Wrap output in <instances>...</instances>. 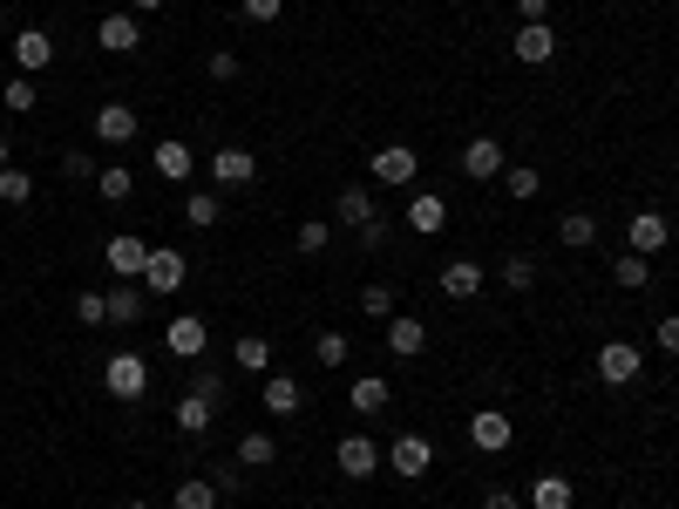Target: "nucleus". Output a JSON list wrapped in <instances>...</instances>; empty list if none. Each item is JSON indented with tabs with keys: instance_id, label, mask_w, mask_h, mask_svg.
I'll list each match as a JSON object with an SVG mask.
<instances>
[{
	"instance_id": "nucleus-1",
	"label": "nucleus",
	"mask_w": 679,
	"mask_h": 509,
	"mask_svg": "<svg viewBox=\"0 0 679 509\" xmlns=\"http://www.w3.org/2000/svg\"><path fill=\"white\" fill-rule=\"evenodd\" d=\"M102 387H109L123 408H136L143 387H150V361H143V354H109V361H102Z\"/></svg>"
},
{
	"instance_id": "nucleus-2",
	"label": "nucleus",
	"mask_w": 679,
	"mask_h": 509,
	"mask_svg": "<svg viewBox=\"0 0 679 509\" xmlns=\"http://www.w3.org/2000/svg\"><path fill=\"white\" fill-rule=\"evenodd\" d=\"M184 279H190V258H184L177 245H150V265H143V292L171 299V292H184Z\"/></svg>"
},
{
	"instance_id": "nucleus-3",
	"label": "nucleus",
	"mask_w": 679,
	"mask_h": 509,
	"mask_svg": "<svg viewBox=\"0 0 679 509\" xmlns=\"http://www.w3.org/2000/svg\"><path fill=\"white\" fill-rule=\"evenodd\" d=\"M368 177H374V184H387V190H408V184L421 177V156H415L408 143H387V150H374V156H368Z\"/></svg>"
},
{
	"instance_id": "nucleus-4",
	"label": "nucleus",
	"mask_w": 679,
	"mask_h": 509,
	"mask_svg": "<svg viewBox=\"0 0 679 509\" xmlns=\"http://www.w3.org/2000/svg\"><path fill=\"white\" fill-rule=\"evenodd\" d=\"M164 346H171V361H205V346H211V327H205V312H171V327H164Z\"/></svg>"
},
{
	"instance_id": "nucleus-5",
	"label": "nucleus",
	"mask_w": 679,
	"mask_h": 509,
	"mask_svg": "<svg viewBox=\"0 0 679 509\" xmlns=\"http://www.w3.org/2000/svg\"><path fill=\"white\" fill-rule=\"evenodd\" d=\"M252 177H259V150H238V143L211 150V184L218 190H245Z\"/></svg>"
},
{
	"instance_id": "nucleus-6",
	"label": "nucleus",
	"mask_w": 679,
	"mask_h": 509,
	"mask_svg": "<svg viewBox=\"0 0 679 509\" xmlns=\"http://www.w3.org/2000/svg\"><path fill=\"white\" fill-rule=\"evenodd\" d=\"M469 442L483 449V455H503V449L516 442V421H510L503 408H475V414H469Z\"/></svg>"
},
{
	"instance_id": "nucleus-7",
	"label": "nucleus",
	"mask_w": 679,
	"mask_h": 509,
	"mask_svg": "<svg viewBox=\"0 0 679 509\" xmlns=\"http://www.w3.org/2000/svg\"><path fill=\"white\" fill-rule=\"evenodd\" d=\"M102 265L116 272V279H143V265H150V245L136 239V231H116V239L102 245Z\"/></svg>"
},
{
	"instance_id": "nucleus-8",
	"label": "nucleus",
	"mask_w": 679,
	"mask_h": 509,
	"mask_svg": "<svg viewBox=\"0 0 679 509\" xmlns=\"http://www.w3.org/2000/svg\"><path fill=\"white\" fill-rule=\"evenodd\" d=\"M96 48H109V55H136V48H143V27H136V14H130V8L102 14V21H96Z\"/></svg>"
},
{
	"instance_id": "nucleus-9",
	"label": "nucleus",
	"mask_w": 679,
	"mask_h": 509,
	"mask_svg": "<svg viewBox=\"0 0 679 509\" xmlns=\"http://www.w3.org/2000/svg\"><path fill=\"white\" fill-rule=\"evenodd\" d=\"M666 239H672V218H666V211H632V224H625V245H632L638 258L666 252Z\"/></svg>"
},
{
	"instance_id": "nucleus-10",
	"label": "nucleus",
	"mask_w": 679,
	"mask_h": 509,
	"mask_svg": "<svg viewBox=\"0 0 679 509\" xmlns=\"http://www.w3.org/2000/svg\"><path fill=\"white\" fill-rule=\"evenodd\" d=\"M136 130H143V123H136V109H130V102H102V109H96V143L130 150V143H136Z\"/></svg>"
},
{
	"instance_id": "nucleus-11",
	"label": "nucleus",
	"mask_w": 679,
	"mask_h": 509,
	"mask_svg": "<svg viewBox=\"0 0 679 509\" xmlns=\"http://www.w3.org/2000/svg\"><path fill=\"white\" fill-rule=\"evenodd\" d=\"M598 380H605V387H632L638 380V346L632 340H605V346H598Z\"/></svg>"
},
{
	"instance_id": "nucleus-12",
	"label": "nucleus",
	"mask_w": 679,
	"mask_h": 509,
	"mask_svg": "<svg viewBox=\"0 0 679 509\" xmlns=\"http://www.w3.org/2000/svg\"><path fill=\"white\" fill-rule=\"evenodd\" d=\"M333 462H340V476L347 483H368L374 468H381V449L368 442V435H340V449H333Z\"/></svg>"
},
{
	"instance_id": "nucleus-13",
	"label": "nucleus",
	"mask_w": 679,
	"mask_h": 509,
	"mask_svg": "<svg viewBox=\"0 0 679 509\" xmlns=\"http://www.w3.org/2000/svg\"><path fill=\"white\" fill-rule=\"evenodd\" d=\"M48 62H55V34H48V27H21V34H14V68H21V75H42Z\"/></svg>"
},
{
	"instance_id": "nucleus-14",
	"label": "nucleus",
	"mask_w": 679,
	"mask_h": 509,
	"mask_svg": "<svg viewBox=\"0 0 679 509\" xmlns=\"http://www.w3.org/2000/svg\"><path fill=\"white\" fill-rule=\"evenodd\" d=\"M516 62H530V68H544L550 55H557V27L550 21H524V27H516Z\"/></svg>"
},
{
	"instance_id": "nucleus-15",
	"label": "nucleus",
	"mask_w": 679,
	"mask_h": 509,
	"mask_svg": "<svg viewBox=\"0 0 679 509\" xmlns=\"http://www.w3.org/2000/svg\"><path fill=\"white\" fill-rule=\"evenodd\" d=\"M387 354H394V361L428 354V327L415 320V312H394V320H387Z\"/></svg>"
},
{
	"instance_id": "nucleus-16",
	"label": "nucleus",
	"mask_w": 679,
	"mask_h": 509,
	"mask_svg": "<svg viewBox=\"0 0 679 509\" xmlns=\"http://www.w3.org/2000/svg\"><path fill=\"white\" fill-rule=\"evenodd\" d=\"M462 170H469L475 184L503 177V143H496V136H469V143H462Z\"/></svg>"
},
{
	"instance_id": "nucleus-17",
	"label": "nucleus",
	"mask_w": 679,
	"mask_h": 509,
	"mask_svg": "<svg viewBox=\"0 0 679 509\" xmlns=\"http://www.w3.org/2000/svg\"><path fill=\"white\" fill-rule=\"evenodd\" d=\"M408 224L421 231V239H435V231L449 224V198H442V190H415V198H408Z\"/></svg>"
},
{
	"instance_id": "nucleus-18",
	"label": "nucleus",
	"mask_w": 679,
	"mask_h": 509,
	"mask_svg": "<svg viewBox=\"0 0 679 509\" xmlns=\"http://www.w3.org/2000/svg\"><path fill=\"white\" fill-rule=\"evenodd\" d=\"M387 462H394V476H428V462H435V449H428V435H394Z\"/></svg>"
},
{
	"instance_id": "nucleus-19",
	"label": "nucleus",
	"mask_w": 679,
	"mask_h": 509,
	"mask_svg": "<svg viewBox=\"0 0 679 509\" xmlns=\"http://www.w3.org/2000/svg\"><path fill=\"white\" fill-rule=\"evenodd\" d=\"M150 164H156V177H171V184H184L190 170H197V156H190V143H177V136H164L150 150Z\"/></svg>"
},
{
	"instance_id": "nucleus-20",
	"label": "nucleus",
	"mask_w": 679,
	"mask_h": 509,
	"mask_svg": "<svg viewBox=\"0 0 679 509\" xmlns=\"http://www.w3.org/2000/svg\"><path fill=\"white\" fill-rule=\"evenodd\" d=\"M102 299H109V327L143 320V279H116V292H102Z\"/></svg>"
},
{
	"instance_id": "nucleus-21",
	"label": "nucleus",
	"mask_w": 679,
	"mask_h": 509,
	"mask_svg": "<svg viewBox=\"0 0 679 509\" xmlns=\"http://www.w3.org/2000/svg\"><path fill=\"white\" fill-rule=\"evenodd\" d=\"M306 408V387L293 374H265V414H299Z\"/></svg>"
},
{
	"instance_id": "nucleus-22",
	"label": "nucleus",
	"mask_w": 679,
	"mask_h": 509,
	"mask_svg": "<svg viewBox=\"0 0 679 509\" xmlns=\"http://www.w3.org/2000/svg\"><path fill=\"white\" fill-rule=\"evenodd\" d=\"M442 292L449 299H475V292H483V265H475V258H449L442 265Z\"/></svg>"
},
{
	"instance_id": "nucleus-23",
	"label": "nucleus",
	"mask_w": 679,
	"mask_h": 509,
	"mask_svg": "<svg viewBox=\"0 0 679 509\" xmlns=\"http://www.w3.org/2000/svg\"><path fill=\"white\" fill-rule=\"evenodd\" d=\"M231 367L238 374H272V340H259V333L231 340Z\"/></svg>"
},
{
	"instance_id": "nucleus-24",
	"label": "nucleus",
	"mask_w": 679,
	"mask_h": 509,
	"mask_svg": "<svg viewBox=\"0 0 679 509\" xmlns=\"http://www.w3.org/2000/svg\"><path fill=\"white\" fill-rule=\"evenodd\" d=\"M524 502H530V509H571V502H578V489H571V476H537Z\"/></svg>"
},
{
	"instance_id": "nucleus-25",
	"label": "nucleus",
	"mask_w": 679,
	"mask_h": 509,
	"mask_svg": "<svg viewBox=\"0 0 679 509\" xmlns=\"http://www.w3.org/2000/svg\"><path fill=\"white\" fill-rule=\"evenodd\" d=\"M374 211H381V204H374V190H368V184H347V190H340V224H347V231H361Z\"/></svg>"
},
{
	"instance_id": "nucleus-26",
	"label": "nucleus",
	"mask_w": 679,
	"mask_h": 509,
	"mask_svg": "<svg viewBox=\"0 0 679 509\" xmlns=\"http://www.w3.org/2000/svg\"><path fill=\"white\" fill-rule=\"evenodd\" d=\"M387 401H394V387H387L381 374H361V380H353V414H387Z\"/></svg>"
},
{
	"instance_id": "nucleus-27",
	"label": "nucleus",
	"mask_w": 679,
	"mask_h": 509,
	"mask_svg": "<svg viewBox=\"0 0 679 509\" xmlns=\"http://www.w3.org/2000/svg\"><path fill=\"white\" fill-rule=\"evenodd\" d=\"M557 245H571V252L598 245V218L591 211H565V218H557Z\"/></svg>"
},
{
	"instance_id": "nucleus-28",
	"label": "nucleus",
	"mask_w": 679,
	"mask_h": 509,
	"mask_svg": "<svg viewBox=\"0 0 679 509\" xmlns=\"http://www.w3.org/2000/svg\"><path fill=\"white\" fill-rule=\"evenodd\" d=\"M278 462V442L265 435V428H252V435H238V468H272Z\"/></svg>"
},
{
	"instance_id": "nucleus-29",
	"label": "nucleus",
	"mask_w": 679,
	"mask_h": 509,
	"mask_svg": "<svg viewBox=\"0 0 679 509\" xmlns=\"http://www.w3.org/2000/svg\"><path fill=\"white\" fill-rule=\"evenodd\" d=\"M96 190H102L109 204H130V190H136V170H130V164H102V170H96Z\"/></svg>"
},
{
	"instance_id": "nucleus-30",
	"label": "nucleus",
	"mask_w": 679,
	"mask_h": 509,
	"mask_svg": "<svg viewBox=\"0 0 679 509\" xmlns=\"http://www.w3.org/2000/svg\"><path fill=\"white\" fill-rule=\"evenodd\" d=\"M184 218H190L197 231H211V224L224 218V198H218V190H190V198H184Z\"/></svg>"
},
{
	"instance_id": "nucleus-31",
	"label": "nucleus",
	"mask_w": 679,
	"mask_h": 509,
	"mask_svg": "<svg viewBox=\"0 0 679 509\" xmlns=\"http://www.w3.org/2000/svg\"><path fill=\"white\" fill-rule=\"evenodd\" d=\"M211 421H218V408H211L205 395H184V401H177V428H184V435H205Z\"/></svg>"
},
{
	"instance_id": "nucleus-32",
	"label": "nucleus",
	"mask_w": 679,
	"mask_h": 509,
	"mask_svg": "<svg viewBox=\"0 0 679 509\" xmlns=\"http://www.w3.org/2000/svg\"><path fill=\"white\" fill-rule=\"evenodd\" d=\"M0 102H8V115H28V109H42V89H34V75H8Z\"/></svg>"
},
{
	"instance_id": "nucleus-33",
	"label": "nucleus",
	"mask_w": 679,
	"mask_h": 509,
	"mask_svg": "<svg viewBox=\"0 0 679 509\" xmlns=\"http://www.w3.org/2000/svg\"><path fill=\"white\" fill-rule=\"evenodd\" d=\"M327 245H333V224H327V218H306V224H299V239H293V252H299V258H319Z\"/></svg>"
},
{
	"instance_id": "nucleus-34",
	"label": "nucleus",
	"mask_w": 679,
	"mask_h": 509,
	"mask_svg": "<svg viewBox=\"0 0 679 509\" xmlns=\"http://www.w3.org/2000/svg\"><path fill=\"white\" fill-rule=\"evenodd\" d=\"M653 279V258H638V252H625V258H612V286H625V292H638Z\"/></svg>"
},
{
	"instance_id": "nucleus-35",
	"label": "nucleus",
	"mask_w": 679,
	"mask_h": 509,
	"mask_svg": "<svg viewBox=\"0 0 679 509\" xmlns=\"http://www.w3.org/2000/svg\"><path fill=\"white\" fill-rule=\"evenodd\" d=\"M313 361H319V367H347V361H353V340H347V333H319V340H313Z\"/></svg>"
},
{
	"instance_id": "nucleus-36",
	"label": "nucleus",
	"mask_w": 679,
	"mask_h": 509,
	"mask_svg": "<svg viewBox=\"0 0 679 509\" xmlns=\"http://www.w3.org/2000/svg\"><path fill=\"white\" fill-rule=\"evenodd\" d=\"M177 509H218V483H211V476L177 483Z\"/></svg>"
},
{
	"instance_id": "nucleus-37",
	"label": "nucleus",
	"mask_w": 679,
	"mask_h": 509,
	"mask_svg": "<svg viewBox=\"0 0 679 509\" xmlns=\"http://www.w3.org/2000/svg\"><path fill=\"white\" fill-rule=\"evenodd\" d=\"M503 190H510V198H516V204H530V198H537V190H544V177H537L530 164H510V170H503Z\"/></svg>"
},
{
	"instance_id": "nucleus-38",
	"label": "nucleus",
	"mask_w": 679,
	"mask_h": 509,
	"mask_svg": "<svg viewBox=\"0 0 679 509\" xmlns=\"http://www.w3.org/2000/svg\"><path fill=\"white\" fill-rule=\"evenodd\" d=\"M28 198H34V177L21 164H8V170H0V204H28Z\"/></svg>"
},
{
	"instance_id": "nucleus-39",
	"label": "nucleus",
	"mask_w": 679,
	"mask_h": 509,
	"mask_svg": "<svg viewBox=\"0 0 679 509\" xmlns=\"http://www.w3.org/2000/svg\"><path fill=\"white\" fill-rule=\"evenodd\" d=\"M361 312H374V320L387 327L394 312H402V306H394V286H381V279H374V286H361Z\"/></svg>"
},
{
	"instance_id": "nucleus-40",
	"label": "nucleus",
	"mask_w": 679,
	"mask_h": 509,
	"mask_svg": "<svg viewBox=\"0 0 679 509\" xmlns=\"http://www.w3.org/2000/svg\"><path fill=\"white\" fill-rule=\"evenodd\" d=\"M96 170H102V164H96L89 150H62V177H68V184H96Z\"/></svg>"
},
{
	"instance_id": "nucleus-41",
	"label": "nucleus",
	"mask_w": 679,
	"mask_h": 509,
	"mask_svg": "<svg viewBox=\"0 0 679 509\" xmlns=\"http://www.w3.org/2000/svg\"><path fill=\"white\" fill-rule=\"evenodd\" d=\"M75 327H109V299L102 292H75Z\"/></svg>"
},
{
	"instance_id": "nucleus-42",
	"label": "nucleus",
	"mask_w": 679,
	"mask_h": 509,
	"mask_svg": "<svg viewBox=\"0 0 679 509\" xmlns=\"http://www.w3.org/2000/svg\"><path fill=\"white\" fill-rule=\"evenodd\" d=\"M503 286L510 292H530L537 286V258H503Z\"/></svg>"
},
{
	"instance_id": "nucleus-43",
	"label": "nucleus",
	"mask_w": 679,
	"mask_h": 509,
	"mask_svg": "<svg viewBox=\"0 0 679 509\" xmlns=\"http://www.w3.org/2000/svg\"><path fill=\"white\" fill-rule=\"evenodd\" d=\"M190 395H205V401L218 408V401H224V374H218V367H190Z\"/></svg>"
},
{
	"instance_id": "nucleus-44",
	"label": "nucleus",
	"mask_w": 679,
	"mask_h": 509,
	"mask_svg": "<svg viewBox=\"0 0 679 509\" xmlns=\"http://www.w3.org/2000/svg\"><path fill=\"white\" fill-rule=\"evenodd\" d=\"M353 239H361V252H387V239H394V224H387V218L374 211V218H368L361 231H353Z\"/></svg>"
},
{
	"instance_id": "nucleus-45",
	"label": "nucleus",
	"mask_w": 679,
	"mask_h": 509,
	"mask_svg": "<svg viewBox=\"0 0 679 509\" xmlns=\"http://www.w3.org/2000/svg\"><path fill=\"white\" fill-rule=\"evenodd\" d=\"M653 340H659V354H679V312H659V327H653Z\"/></svg>"
},
{
	"instance_id": "nucleus-46",
	"label": "nucleus",
	"mask_w": 679,
	"mask_h": 509,
	"mask_svg": "<svg viewBox=\"0 0 679 509\" xmlns=\"http://www.w3.org/2000/svg\"><path fill=\"white\" fill-rule=\"evenodd\" d=\"M205 75H211V82H238V55H231V48H218V55L205 62Z\"/></svg>"
},
{
	"instance_id": "nucleus-47",
	"label": "nucleus",
	"mask_w": 679,
	"mask_h": 509,
	"mask_svg": "<svg viewBox=\"0 0 679 509\" xmlns=\"http://www.w3.org/2000/svg\"><path fill=\"white\" fill-rule=\"evenodd\" d=\"M211 483H218V496H238V483H245V476H238V462H218Z\"/></svg>"
},
{
	"instance_id": "nucleus-48",
	"label": "nucleus",
	"mask_w": 679,
	"mask_h": 509,
	"mask_svg": "<svg viewBox=\"0 0 679 509\" xmlns=\"http://www.w3.org/2000/svg\"><path fill=\"white\" fill-rule=\"evenodd\" d=\"M286 14V0H245V21H278Z\"/></svg>"
},
{
	"instance_id": "nucleus-49",
	"label": "nucleus",
	"mask_w": 679,
	"mask_h": 509,
	"mask_svg": "<svg viewBox=\"0 0 679 509\" xmlns=\"http://www.w3.org/2000/svg\"><path fill=\"white\" fill-rule=\"evenodd\" d=\"M483 509H524V496H516V489H490Z\"/></svg>"
},
{
	"instance_id": "nucleus-50",
	"label": "nucleus",
	"mask_w": 679,
	"mask_h": 509,
	"mask_svg": "<svg viewBox=\"0 0 679 509\" xmlns=\"http://www.w3.org/2000/svg\"><path fill=\"white\" fill-rule=\"evenodd\" d=\"M516 14H524V21H550V0H516Z\"/></svg>"
},
{
	"instance_id": "nucleus-51",
	"label": "nucleus",
	"mask_w": 679,
	"mask_h": 509,
	"mask_svg": "<svg viewBox=\"0 0 679 509\" xmlns=\"http://www.w3.org/2000/svg\"><path fill=\"white\" fill-rule=\"evenodd\" d=\"M8 164H14V136H8V130H0V170H8Z\"/></svg>"
},
{
	"instance_id": "nucleus-52",
	"label": "nucleus",
	"mask_w": 679,
	"mask_h": 509,
	"mask_svg": "<svg viewBox=\"0 0 679 509\" xmlns=\"http://www.w3.org/2000/svg\"><path fill=\"white\" fill-rule=\"evenodd\" d=\"M156 8H164V0H130V14H156Z\"/></svg>"
},
{
	"instance_id": "nucleus-53",
	"label": "nucleus",
	"mask_w": 679,
	"mask_h": 509,
	"mask_svg": "<svg viewBox=\"0 0 679 509\" xmlns=\"http://www.w3.org/2000/svg\"><path fill=\"white\" fill-rule=\"evenodd\" d=\"M123 509H150V502H143V496H130V502H123Z\"/></svg>"
},
{
	"instance_id": "nucleus-54",
	"label": "nucleus",
	"mask_w": 679,
	"mask_h": 509,
	"mask_svg": "<svg viewBox=\"0 0 679 509\" xmlns=\"http://www.w3.org/2000/svg\"><path fill=\"white\" fill-rule=\"evenodd\" d=\"M0 27H8V8H0Z\"/></svg>"
}]
</instances>
